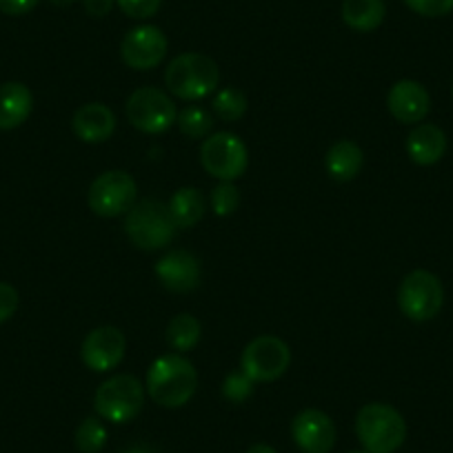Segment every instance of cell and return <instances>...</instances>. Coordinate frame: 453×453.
Here are the masks:
<instances>
[{
  "mask_svg": "<svg viewBox=\"0 0 453 453\" xmlns=\"http://www.w3.org/2000/svg\"><path fill=\"white\" fill-rule=\"evenodd\" d=\"M198 389V372L182 354L160 356L147 372L145 391L165 409L185 407Z\"/></svg>",
  "mask_w": 453,
  "mask_h": 453,
  "instance_id": "1",
  "label": "cell"
},
{
  "mask_svg": "<svg viewBox=\"0 0 453 453\" xmlns=\"http://www.w3.org/2000/svg\"><path fill=\"white\" fill-rule=\"evenodd\" d=\"M356 435L365 451L395 453L407 440V422L391 404L369 403L356 416Z\"/></svg>",
  "mask_w": 453,
  "mask_h": 453,
  "instance_id": "2",
  "label": "cell"
},
{
  "mask_svg": "<svg viewBox=\"0 0 453 453\" xmlns=\"http://www.w3.org/2000/svg\"><path fill=\"white\" fill-rule=\"evenodd\" d=\"M165 82L169 91L180 100H203L209 94H213L220 82V69L216 60L204 54H180L169 63L165 72Z\"/></svg>",
  "mask_w": 453,
  "mask_h": 453,
  "instance_id": "3",
  "label": "cell"
},
{
  "mask_svg": "<svg viewBox=\"0 0 453 453\" xmlns=\"http://www.w3.org/2000/svg\"><path fill=\"white\" fill-rule=\"evenodd\" d=\"M176 229L167 204L154 198L138 200L125 218V234L142 251L165 250L176 236Z\"/></svg>",
  "mask_w": 453,
  "mask_h": 453,
  "instance_id": "4",
  "label": "cell"
},
{
  "mask_svg": "<svg viewBox=\"0 0 453 453\" xmlns=\"http://www.w3.org/2000/svg\"><path fill=\"white\" fill-rule=\"evenodd\" d=\"M94 407L98 418L113 425L132 422L145 407V387L129 373L111 376L96 389Z\"/></svg>",
  "mask_w": 453,
  "mask_h": 453,
  "instance_id": "5",
  "label": "cell"
},
{
  "mask_svg": "<svg viewBox=\"0 0 453 453\" xmlns=\"http://www.w3.org/2000/svg\"><path fill=\"white\" fill-rule=\"evenodd\" d=\"M444 304V287L435 273L416 269L398 287V307L409 320H434Z\"/></svg>",
  "mask_w": 453,
  "mask_h": 453,
  "instance_id": "6",
  "label": "cell"
},
{
  "mask_svg": "<svg viewBox=\"0 0 453 453\" xmlns=\"http://www.w3.org/2000/svg\"><path fill=\"white\" fill-rule=\"evenodd\" d=\"M89 209L100 218L127 216L129 209L138 203V185L132 173L111 169L91 182L87 191Z\"/></svg>",
  "mask_w": 453,
  "mask_h": 453,
  "instance_id": "7",
  "label": "cell"
},
{
  "mask_svg": "<svg viewBox=\"0 0 453 453\" xmlns=\"http://www.w3.org/2000/svg\"><path fill=\"white\" fill-rule=\"evenodd\" d=\"M200 163L209 176L220 182H234L247 172L250 151L236 134L218 132L204 138L200 147Z\"/></svg>",
  "mask_w": 453,
  "mask_h": 453,
  "instance_id": "8",
  "label": "cell"
},
{
  "mask_svg": "<svg viewBox=\"0 0 453 453\" xmlns=\"http://www.w3.org/2000/svg\"><path fill=\"white\" fill-rule=\"evenodd\" d=\"M125 113L132 127L142 134H163L176 123L178 111L173 100L156 87H141L125 104Z\"/></svg>",
  "mask_w": 453,
  "mask_h": 453,
  "instance_id": "9",
  "label": "cell"
},
{
  "mask_svg": "<svg viewBox=\"0 0 453 453\" xmlns=\"http://www.w3.org/2000/svg\"><path fill=\"white\" fill-rule=\"evenodd\" d=\"M291 351L276 335H258L245 347L241 372L254 382H273L289 369Z\"/></svg>",
  "mask_w": 453,
  "mask_h": 453,
  "instance_id": "10",
  "label": "cell"
},
{
  "mask_svg": "<svg viewBox=\"0 0 453 453\" xmlns=\"http://www.w3.org/2000/svg\"><path fill=\"white\" fill-rule=\"evenodd\" d=\"M167 56V36L154 25H138L125 34L120 42V58L136 72L158 67Z\"/></svg>",
  "mask_w": 453,
  "mask_h": 453,
  "instance_id": "11",
  "label": "cell"
},
{
  "mask_svg": "<svg viewBox=\"0 0 453 453\" xmlns=\"http://www.w3.org/2000/svg\"><path fill=\"white\" fill-rule=\"evenodd\" d=\"M125 347H127V342H125L123 331L116 329V326H98L91 334H87L81 358L91 372H111L125 358Z\"/></svg>",
  "mask_w": 453,
  "mask_h": 453,
  "instance_id": "12",
  "label": "cell"
},
{
  "mask_svg": "<svg viewBox=\"0 0 453 453\" xmlns=\"http://www.w3.org/2000/svg\"><path fill=\"white\" fill-rule=\"evenodd\" d=\"M291 438L303 453H329L335 444V425L320 409H304L291 422Z\"/></svg>",
  "mask_w": 453,
  "mask_h": 453,
  "instance_id": "13",
  "label": "cell"
},
{
  "mask_svg": "<svg viewBox=\"0 0 453 453\" xmlns=\"http://www.w3.org/2000/svg\"><path fill=\"white\" fill-rule=\"evenodd\" d=\"M156 276L165 289L173 294H187L200 285L203 267L194 254L185 250H173L156 263Z\"/></svg>",
  "mask_w": 453,
  "mask_h": 453,
  "instance_id": "14",
  "label": "cell"
},
{
  "mask_svg": "<svg viewBox=\"0 0 453 453\" xmlns=\"http://www.w3.org/2000/svg\"><path fill=\"white\" fill-rule=\"evenodd\" d=\"M387 107L398 123L418 125L426 119L431 109L429 91L418 81H398L389 89Z\"/></svg>",
  "mask_w": 453,
  "mask_h": 453,
  "instance_id": "15",
  "label": "cell"
},
{
  "mask_svg": "<svg viewBox=\"0 0 453 453\" xmlns=\"http://www.w3.org/2000/svg\"><path fill=\"white\" fill-rule=\"evenodd\" d=\"M72 129L82 142H104L116 132V116L103 103H87L76 109L72 119Z\"/></svg>",
  "mask_w": 453,
  "mask_h": 453,
  "instance_id": "16",
  "label": "cell"
},
{
  "mask_svg": "<svg viewBox=\"0 0 453 453\" xmlns=\"http://www.w3.org/2000/svg\"><path fill=\"white\" fill-rule=\"evenodd\" d=\"M447 151V134L431 123H420L407 136V154L416 165L429 167L442 160Z\"/></svg>",
  "mask_w": 453,
  "mask_h": 453,
  "instance_id": "17",
  "label": "cell"
},
{
  "mask_svg": "<svg viewBox=\"0 0 453 453\" xmlns=\"http://www.w3.org/2000/svg\"><path fill=\"white\" fill-rule=\"evenodd\" d=\"M34 109V96L23 82L0 85V129H16L29 119Z\"/></svg>",
  "mask_w": 453,
  "mask_h": 453,
  "instance_id": "18",
  "label": "cell"
},
{
  "mask_svg": "<svg viewBox=\"0 0 453 453\" xmlns=\"http://www.w3.org/2000/svg\"><path fill=\"white\" fill-rule=\"evenodd\" d=\"M365 156L356 142L351 141H340L334 147H329L325 156V167L334 180L338 182H349L363 172Z\"/></svg>",
  "mask_w": 453,
  "mask_h": 453,
  "instance_id": "19",
  "label": "cell"
},
{
  "mask_svg": "<svg viewBox=\"0 0 453 453\" xmlns=\"http://www.w3.org/2000/svg\"><path fill=\"white\" fill-rule=\"evenodd\" d=\"M167 207L178 229H191L203 220L204 211H207V198L196 187H180L169 198Z\"/></svg>",
  "mask_w": 453,
  "mask_h": 453,
  "instance_id": "20",
  "label": "cell"
},
{
  "mask_svg": "<svg viewBox=\"0 0 453 453\" xmlns=\"http://www.w3.org/2000/svg\"><path fill=\"white\" fill-rule=\"evenodd\" d=\"M387 7L382 0H345L342 3V20L356 32H373L382 25Z\"/></svg>",
  "mask_w": 453,
  "mask_h": 453,
  "instance_id": "21",
  "label": "cell"
},
{
  "mask_svg": "<svg viewBox=\"0 0 453 453\" xmlns=\"http://www.w3.org/2000/svg\"><path fill=\"white\" fill-rule=\"evenodd\" d=\"M200 334H203V329H200L198 318L191 316V313H178L176 318L169 320L165 338L176 354H187L198 345Z\"/></svg>",
  "mask_w": 453,
  "mask_h": 453,
  "instance_id": "22",
  "label": "cell"
},
{
  "mask_svg": "<svg viewBox=\"0 0 453 453\" xmlns=\"http://www.w3.org/2000/svg\"><path fill=\"white\" fill-rule=\"evenodd\" d=\"M176 123L178 129H180L187 138H191V141H196V138H207L209 132L213 129L211 113L204 107H200V104H189V107L182 109V111L178 113Z\"/></svg>",
  "mask_w": 453,
  "mask_h": 453,
  "instance_id": "23",
  "label": "cell"
},
{
  "mask_svg": "<svg viewBox=\"0 0 453 453\" xmlns=\"http://www.w3.org/2000/svg\"><path fill=\"white\" fill-rule=\"evenodd\" d=\"M213 111L225 123H236L247 111V96L241 89H236V87L220 89L216 98H213Z\"/></svg>",
  "mask_w": 453,
  "mask_h": 453,
  "instance_id": "24",
  "label": "cell"
},
{
  "mask_svg": "<svg viewBox=\"0 0 453 453\" xmlns=\"http://www.w3.org/2000/svg\"><path fill=\"white\" fill-rule=\"evenodd\" d=\"M73 440H76V449L81 453H98L107 444V429L100 418H85L78 425Z\"/></svg>",
  "mask_w": 453,
  "mask_h": 453,
  "instance_id": "25",
  "label": "cell"
},
{
  "mask_svg": "<svg viewBox=\"0 0 453 453\" xmlns=\"http://www.w3.org/2000/svg\"><path fill=\"white\" fill-rule=\"evenodd\" d=\"M209 203L216 216H232L241 207V189L234 182H220L213 187Z\"/></svg>",
  "mask_w": 453,
  "mask_h": 453,
  "instance_id": "26",
  "label": "cell"
},
{
  "mask_svg": "<svg viewBox=\"0 0 453 453\" xmlns=\"http://www.w3.org/2000/svg\"><path fill=\"white\" fill-rule=\"evenodd\" d=\"M254 385L256 382L250 380L242 372L229 373L225 378V382H222V395L226 400H232V403H245L254 394Z\"/></svg>",
  "mask_w": 453,
  "mask_h": 453,
  "instance_id": "27",
  "label": "cell"
},
{
  "mask_svg": "<svg viewBox=\"0 0 453 453\" xmlns=\"http://www.w3.org/2000/svg\"><path fill=\"white\" fill-rule=\"evenodd\" d=\"M160 3L163 0H116V5L123 10V14L136 20H147L156 16V12L160 10Z\"/></svg>",
  "mask_w": 453,
  "mask_h": 453,
  "instance_id": "28",
  "label": "cell"
},
{
  "mask_svg": "<svg viewBox=\"0 0 453 453\" xmlns=\"http://www.w3.org/2000/svg\"><path fill=\"white\" fill-rule=\"evenodd\" d=\"M409 10L416 14L426 16V19H440L453 12V0H404Z\"/></svg>",
  "mask_w": 453,
  "mask_h": 453,
  "instance_id": "29",
  "label": "cell"
},
{
  "mask_svg": "<svg viewBox=\"0 0 453 453\" xmlns=\"http://www.w3.org/2000/svg\"><path fill=\"white\" fill-rule=\"evenodd\" d=\"M19 291L10 282H0V325L10 320L19 309Z\"/></svg>",
  "mask_w": 453,
  "mask_h": 453,
  "instance_id": "30",
  "label": "cell"
},
{
  "mask_svg": "<svg viewBox=\"0 0 453 453\" xmlns=\"http://www.w3.org/2000/svg\"><path fill=\"white\" fill-rule=\"evenodd\" d=\"M36 5L38 0H0V12L7 16H23L29 14Z\"/></svg>",
  "mask_w": 453,
  "mask_h": 453,
  "instance_id": "31",
  "label": "cell"
},
{
  "mask_svg": "<svg viewBox=\"0 0 453 453\" xmlns=\"http://www.w3.org/2000/svg\"><path fill=\"white\" fill-rule=\"evenodd\" d=\"M113 3L116 0H82V5H85V12L94 19H103L107 16L109 12L113 10Z\"/></svg>",
  "mask_w": 453,
  "mask_h": 453,
  "instance_id": "32",
  "label": "cell"
},
{
  "mask_svg": "<svg viewBox=\"0 0 453 453\" xmlns=\"http://www.w3.org/2000/svg\"><path fill=\"white\" fill-rule=\"evenodd\" d=\"M245 453H278V451H276V449L272 447V444L258 442V444H251V447L247 449Z\"/></svg>",
  "mask_w": 453,
  "mask_h": 453,
  "instance_id": "33",
  "label": "cell"
},
{
  "mask_svg": "<svg viewBox=\"0 0 453 453\" xmlns=\"http://www.w3.org/2000/svg\"><path fill=\"white\" fill-rule=\"evenodd\" d=\"M125 453H154V451H151L147 444H134V447H129Z\"/></svg>",
  "mask_w": 453,
  "mask_h": 453,
  "instance_id": "34",
  "label": "cell"
},
{
  "mask_svg": "<svg viewBox=\"0 0 453 453\" xmlns=\"http://www.w3.org/2000/svg\"><path fill=\"white\" fill-rule=\"evenodd\" d=\"M50 3L56 7H69V5H73L76 0H50Z\"/></svg>",
  "mask_w": 453,
  "mask_h": 453,
  "instance_id": "35",
  "label": "cell"
},
{
  "mask_svg": "<svg viewBox=\"0 0 453 453\" xmlns=\"http://www.w3.org/2000/svg\"><path fill=\"white\" fill-rule=\"evenodd\" d=\"M349 453H369V451H365V449H356V451H349Z\"/></svg>",
  "mask_w": 453,
  "mask_h": 453,
  "instance_id": "36",
  "label": "cell"
},
{
  "mask_svg": "<svg viewBox=\"0 0 453 453\" xmlns=\"http://www.w3.org/2000/svg\"><path fill=\"white\" fill-rule=\"evenodd\" d=\"M451 98H453V87H451Z\"/></svg>",
  "mask_w": 453,
  "mask_h": 453,
  "instance_id": "37",
  "label": "cell"
}]
</instances>
